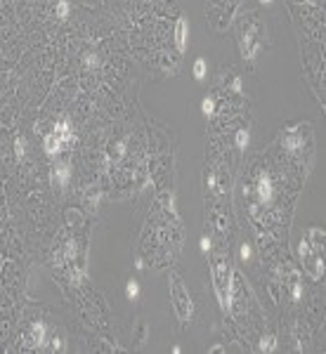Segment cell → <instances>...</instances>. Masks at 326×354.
<instances>
[{
	"mask_svg": "<svg viewBox=\"0 0 326 354\" xmlns=\"http://www.w3.org/2000/svg\"><path fill=\"white\" fill-rule=\"evenodd\" d=\"M232 269H229V258L227 255H218L213 260V288L220 300V307L227 309L232 303Z\"/></svg>",
	"mask_w": 326,
	"mask_h": 354,
	"instance_id": "6da1fadb",
	"label": "cell"
},
{
	"mask_svg": "<svg viewBox=\"0 0 326 354\" xmlns=\"http://www.w3.org/2000/svg\"><path fill=\"white\" fill-rule=\"evenodd\" d=\"M170 297H173V307H175L180 321L187 323L192 319V312H194V305H192V295L189 290L184 288L182 279L177 274H170Z\"/></svg>",
	"mask_w": 326,
	"mask_h": 354,
	"instance_id": "7a4b0ae2",
	"label": "cell"
},
{
	"mask_svg": "<svg viewBox=\"0 0 326 354\" xmlns=\"http://www.w3.org/2000/svg\"><path fill=\"white\" fill-rule=\"evenodd\" d=\"M52 132L59 137V140H62V144H64V147H71L73 142H76V132H73V125H71V121H69V118L55 123Z\"/></svg>",
	"mask_w": 326,
	"mask_h": 354,
	"instance_id": "3957f363",
	"label": "cell"
},
{
	"mask_svg": "<svg viewBox=\"0 0 326 354\" xmlns=\"http://www.w3.org/2000/svg\"><path fill=\"white\" fill-rule=\"evenodd\" d=\"M50 180H52V187L64 189L66 184H69V180H71V168H69V163H57V166L52 168Z\"/></svg>",
	"mask_w": 326,
	"mask_h": 354,
	"instance_id": "277c9868",
	"label": "cell"
},
{
	"mask_svg": "<svg viewBox=\"0 0 326 354\" xmlns=\"http://www.w3.org/2000/svg\"><path fill=\"white\" fill-rule=\"evenodd\" d=\"M29 340H31L33 347H38L43 349L45 347V342H47V326L43 321H33L31 331H29Z\"/></svg>",
	"mask_w": 326,
	"mask_h": 354,
	"instance_id": "5b68a950",
	"label": "cell"
},
{
	"mask_svg": "<svg viewBox=\"0 0 326 354\" xmlns=\"http://www.w3.org/2000/svg\"><path fill=\"white\" fill-rule=\"evenodd\" d=\"M43 149L47 151V156H57V154H62L66 147L62 144V140L55 135L52 130H50V132H45V137H43Z\"/></svg>",
	"mask_w": 326,
	"mask_h": 354,
	"instance_id": "8992f818",
	"label": "cell"
},
{
	"mask_svg": "<svg viewBox=\"0 0 326 354\" xmlns=\"http://www.w3.org/2000/svg\"><path fill=\"white\" fill-rule=\"evenodd\" d=\"M175 47L177 52L187 50V19H182V17L175 21Z\"/></svg>",
	"mask_w": 326,
	"mask_h": 354,
	"instance_id": "52a82bcc",
	"label": "cell"
},
{
	"mask_svg": "<svg viewBox=\"0 0 326 354\" xmlns=\"http://www.w3.org/2000/svg\"><path fill=\"white\" fill-rule=\"evenodd\" d=\"M277 349V338H274L272 333L262 335L260 338V352H274Z\"/></svg>",
	"mask_w": 326,
	"mask_h": 354,
	"instance_id": "ba28073f",
	"label": "cell"
},
{
	"mask_svg": "<svg viewBox=\"0 0 326 354\" xmlns=\"http://www.w3.org/2000/svg\"><path fill=\"white\" fill-rule=\"evenodd\" d=\"M192 71H194V78H196V80H203V78H206V59H203V57L196 59L194 66H192Z\"/></svg>",
	"mask_w": 326,
	"mask_h": 354,
	"instance_id": "9c48e42d",
	"label": "cell"
},
{
	"mask_svg": "<svg viewBox=\"0 0 326 354\" xmlns=\"http://www.w3.org/2000/svg\"><path fill=\"white\" fill-rule=\"evenodd\" d=\"M69 12H71V5H69L66 0H59V3H57V7H55V14H57V19H62V21H64L66 17H69Z\"/></svg>",
	"mask_w": 326,
	"mask_h": 354,
	"instance_id": "30bf717a",
	"label": "cell"
},
{
	"mask_svg": "<svg viewBox=\"0 0 326 354\" xmlns=\"http://www.w3.org/2000/svg\"><path fill=\"white\" fill-rule=\"evenodd\" d=\"M125 297H128V300H137V297H140V283L128 281V286H125Z\"/></svg>",
	"mask_w": 326,
	"mask_h": 354,
	"instance_id": "8fae6325",
	"label": "cell"
},
{
	"mask_svg": "<svg viewBox=\"0 0 326 354\" xmlns=\"http://www.w3.org/2000/svg\"><path fill=\"white\" fill-rule=\"evenodd\" d=\"M201 114H206V116H213V114H215V99H213V97H206L201 102Z\"/></svg>",
	"mask_w": 326,
	"mask_h": 354,
	"instance_id": "7c38bea8",
	"label": "cell"
},
{
	"mask_svg": "<svg viewBox=\"0 0 326 354\" xmlns=\"http://www.w3.org/2000/svg\"><path fill=\"white\" fill-rule=\"evenodd\" d=\"M248 140H251V135H248V130H239L236 132V149H246L248 147Z\"/></svg>",
	"mask_w": 326,
	"mask_h": 354,
	"instance_id": "4fadbf2b",
	"label": "cell"
},
{
	"mask_svg": "<svg viewBox=\"0 0 326 354\" xmlns=\"http://www.w3.org/2000/svg\"><path fill=\"white\" fill-rule=\"evenodd\" d=\"M83 64L88 66V69H97V66H99V57H97V55H95V52H85Z\"/></svg>",
	"mask_w": 326,
	"mask_h": 354,
	"instance_id": "5bb4252c",
	"label": "cell"
},
{
	"mask_svg": "<svg viewBox=\"0 0 326 354\" xmlns=\"http://www.w3.org/2000/svg\"><path fill=\"white\" fill-rule=\"evenodd\" d=\"M14 151H17V158H24V156H26V140H24V137H19V140L14 142Z\"/></svg>",
	"mask_w": 326,
	"mask_h": 354,
	"instance_id": "9a60e30c",
	"label": "cell"
},
{
	"mask_svg": "<svg viewBox=\"0 0 326 354\" xmlns=\"http://www.w3.org/2000/svg\"><path fill=\"white\" fill-rule=\"evenodd\" d=\"M50 347L47 349H52V352H64V342H62V338H59V335H52V338H50Z\"/></svg>",
	"mask_w": 326,
	"mask_h": 354,
	"instance_id": "2e32d148",
	"label": "cell"
},
{
	"mask_svg": "<svg viewBox=\"0 0 326 354\" xmlns=\"http://www.w3.org/2000/svg\"><path fill=\"white\" fill-rule=\"evenodd\" d=\"M208 251H210V238L203 236L201 238V253H208Z\"/></svg>",
	"mask_w": 326,
	"mask_h": 354,
	"instance_id": "e0dca14e",
	"label": "cell"
},
{
	"mask_svg": "<svg viewBox=\"0 0 326 354\" xmlns=\"http://www.w3.org/2000/svg\"><path fill=\"white\" fill-rule=\"evenodd\" d=\"M305 3H310V5H319L321 0H305Z\"/></svg>",
	"mask_w": 326,
	"mask_h": 354,
	"instance_id": "ac0fdd59",
	"label": "cell"
},
{
	"mask_svg": "<svg viewBox=\"0 0 326 354\" xmlns=\"http://www.w3.org/2000/svg\"><path fill=\"white\" fill-rule=\"evenodd\" d=\"M260 3H265V5H269V3H272V0H260Z\"/></svg>",
	"mask_w": 326,
	"mask_h": 354,
	"instance_id": "d6986e66",
	"label": "cell"
}]
</instances>
